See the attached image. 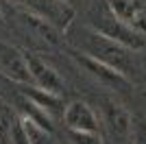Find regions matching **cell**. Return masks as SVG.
I'll return each mask as SVG.
<instances>
[{"mask_svg": "<svg viewBox=\"0 0 146 144\" xmlns=\"http://www.w3.org/2000/svg\"><path fill=\"white\" fill-rule=\"evenodd\" d=\"M83 53L98 61H103V63H107L109 68L118 70L127 79H133V74H135V63L131 59V55H129L131 50H127L124 46L107 39L105 35L96 33L90 26L83 31Z\"/></svg>", "mask_w": 146, "mask_h": 144, "instance_id": "cell-1", "label": "cell"}, {"mask_svg": "<svg viewBox=\"0 0 146 144\" xmlns=\"http://www.w3.org/2000/svg\"><path fill=\"white\" fill-rule=\"evenodd\" d=\"M90 29H94L96 33L105 35L107 39H111V42L124 46L127 50H131V53H137V50H142V48L146 46V37L140 35V33H135L133 29L124 26L120 20H116L109 13V9L105 13H98V18H94L90 22Z\"/></svg>", "mask_w": 146, "mask_h": 144, "instance_id": "cell-2", "label": "cell"}, {"mask_svg": "<svg viewBox=\"0 0 146 144\" xmlns=\"http://www.w3.org/2000/svg\"><path fill=\"white\" fill-rule=\"evenodd\" d=\"M18 5L26 7L29 13L46 20L57 29H66L70 20L74 18V7L63 5L61 0H15Z\"/></svg>", "mask_w": 146, "mask_h": 144, "instance_id": "cell-3", "label": "cell"}, {"mask_svg": "<svg viewBox=\"0 0 146 144\" xmlns=\"http://www.w3.org/2000/svg\"><path fill=\"white\" fill-rule=\"evenodd\" d=\"M72 57L79 61V66L85 68V72H90V77H94L105 87H109V90H129L131 87V79H127L124 74H120L118 70L109 68L103 61L94 59L85 53H76V50H72Z\"/></svg>", "mask_w": 146, "mask_h": 144, "instance_id": "cell-4", "label": "cell"}, {"mask_svg": "<svg viewBox=\"0 0 146 144\" xmlns=\"http://www.w3.org/2000/svg\"><path fill=\"white\" fill-rule=\"evenodd\" d=\"M107 9L124 26L146 37V0H107Z\"/></svg>", "mask_w": 146, "mask_h": 144, "instance_id": "cell-5", "label": "cell"}, {"mask_svg": "<svg viewBox=\"0 0 146 144\" xmlns=\"http://www.w3.org/2000/svg\"><path fill=\"white\" fill-rule=\"evenodd\" d=\"M63 122L68 131H83V133H100V120L96 111L85 101H72L63 109Z\"/></svg>", "mask_w": 146, "mask_h": 144, "instance_id": "cell-6", "label": "cell"}, {"mask_svg": "<svg viewBox=\"0 0 146 144\" xmlns=\"http://www.w3.org/2000/svg\"><path fill=\"white\" fill-rule=\"evenodd\" d=\"M26 63H29V72H31V81L42 87V90L50 92V94H59L63 92V79L59 77V72L55 68L46 63L44 59H39L37 55H26Z\"/></svg>", "mask_w": 146, "mask_h": 144, "instance_id": "cell-7", "label": "cell"}, {"mask_svg": "<svg viewBox=\"0 0 146 144\" xmlns=\"http://www.w3.org/2000/svg\"><path fill=\"white\" fill-rule=\"evenodd\" d=\"M0 70L5 72L9 79L18 81L22 85L31 83V72L26 63V55H22L15 46L0 42Z\"/></svg>", "mask_w": 146, "mask_h": 144, "instance_id": "cell-8", "label": "cell"}, {"mask_svg": "<svg viewBox=\"0 0 146 144\" xmlns=\"http://www.w3.org/2000/svg\"><path fill=\"white\" fill-rule=\"evenodd\" d=\"M100 105H103L105 122L111 127V131H113V133L124 135V133L131 131V114L122 107L120 103H116L113 98H103Z\"/></svg>", "mask_w": 146, "mask_h": 144, "instance_id": "cell-9", "label": "cell"}, {"mask_svg": "<svg viewBox=\"0 0 146 144\" xmlns=\"http://www.w3.org/2000/svg\"><path fill=\"white\" fill-rule=\"evenodd\" d=\"M22 96L24 98H29L31 103H35L37 107H42L46 114H57V111H61V107H63V101H61L59 94H50V92L42 90V87H37V85H26L24 90H22Z\"/></svg>", "mask_w": 146, "mask_h": 144, "instance_id": "cell-10", "label": "cell"}, {"mask_svg": "<svg viewBox=\"0 0 146 144\" xmlns=\"http://www.w3.org/2000/svg\"><path fill=\"white\" fill-rule=\"evenodd\" d=\"M18 107H20V114H22V118H26V120H31L33 125H37L39 129H44V131H48V133H52V118H50V114H46L42 107H37L35 103H31L29 98H20V103H18Z\"/></svg>", "mask_w": 146, "mask_h": 144, "instance_id": "cell-11", "label": "cell"}, {"mask_svg": "<svg viewBox=\"0 0 146 144\" xmlns=\"http://www.w3.org/2000/svg\"><path fill=\"white\" fill-rule=\"evenodd\" d=\"M15 118L18 116L13 114V109L0 98V144L9 142V131H11V125L15 122Z\"/></svg>", "mask_w": 146, "mask_h": 144, "instance_id": "cell-12", "label": "cell"}, {"mask_svg": "<svg viewBox=\"0 0 146 144\" xmlns=\"http://www.w3.org/2000/svg\"><path fill=\"white\" fill-rule=\"evenodd\" d=\"M7 144H33L29 138V133L24 129V122L22 118H15V122L11 125V131H9V142Z\"/></svg>", "mask_w": 146, "mask_h": 144, "instance_id": "cell-13", "label": "cell"}, {"mask_svg": "<svg viewBox=\"0 0 146 144\" xmlns=\"http://www.w3.org/2000/svg\"><path fill=\"white\" fill-rule=\"evenodd\" d=\"M72 144H103L100 133H83V131H68Z\"/></svg>", "mask_w": 146, "mask_h": 144, "instance_id": "cell-14", "label": "cell"}, {"mask_svg": "<svg viewBox=\"0 0 146 144\" xmlns=\"http://www.w3.org/2000/svg\"><path fill=\"white\" fill-rule=\"evenodd\" d=\"M131 131H133V144H146V118L135 116L131 118Z\"/></svg>", "mask_w": 146, "mask_h": 144, "instance_id": "cell-15", "label": "cell"}, {"mask_svg": "<svg viewBox=\"0 0 146 144\" xmlns=\"http://www.w3.org/2000/svg\"><path fill=\"white\" fill-rule=\"evenodd\" d=\"M63 5H70V7H74V0H61Z\"/></svg>", "mask_w": 146, "mask_h": 144, "instance_id": "cell-16", "label": "cell"}, {"mask_svg": "<svg viewBox=\"0 0 146 144\" xmlns=\"http://www.w3.org/2000/svg\"><path fill=\"white\" fill-rule=\"evenodd\" d=\"M0 24H2V11H0Z\"/></svg>", "mask_w": 146, "mask_h": 144, "instance_id": "cell-17", "label": "cell"}]
</instances>
